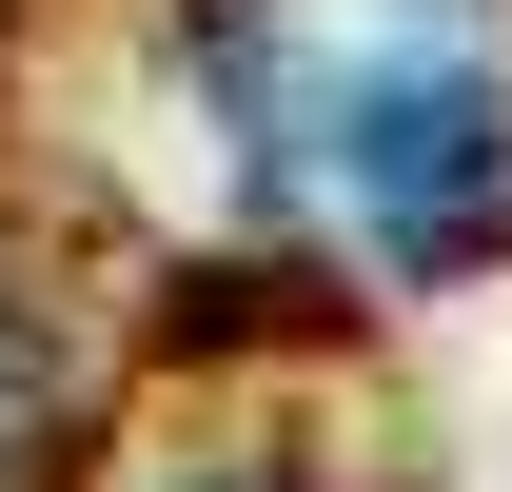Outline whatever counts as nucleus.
I'll use <instances>...</instances> for the list:
<instances>
[{
  "label": "nucleus",
  "instance_id": "obj_2",
  "mask_svg": "<svg viewBox=\"0 0 512 492\" xmlns=\"http://www.w3.org/2000/svg\"><path fill=\"white\" fill-rule=\"evenodd\" d=\"M40 433H60V335H40V296L0 276V492H40Z\"/></svg>",
  "mask_w": 512,
  "mask_h": 492
},
{
  "label": "nucleus",
  "instance_id": "obj_1",
  "mask_svg": "<svg viewBox=\"0 0 512 492\" xmlns=\"http://www.w3.org/2000/svg\"><path fill=\"white\" fill-rule=\"evenodd\" d=\"M256 178L375 276H473L512 237V60L493 0H237Z\"/></svg>",
  "mask_w": 512,
  "mask_h": 492
}]
</instances>
